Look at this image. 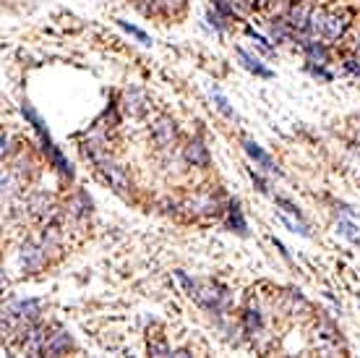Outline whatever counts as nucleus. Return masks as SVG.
<instances>
[{
    "label": "nucleus",
    "mask_w": 360,
    "mask_h": 358,
    "mask_svg": "<svg viewBox=\"0 0 360 358\" xmlns=\"http://www.w3.org/2000/svg\"><path fill=\"white\" fill-rule=\"evenodd\" d=\"M45 342H47V332L42 327H27V330L21 332V350L29 353V356H39V353H45Z\"/></svg>",
    "instance_id": "obj_7"
},
{
    "label": "nucleus",
    "mask_w": 360,
    "mask_h": 358,
    "mask_svg": "<svg viewBox=\"0 0 360 358\" xmlns=\"http://www.w3.org/2000/svg\"><path fill=\"white\" fill-rule=\"evenodd\" d=\"M68 206H71V212H73V215H76V217H84V215H89L91 202H89V199H86V197H84V194H79V197L73 199V202H71V204H68Z\"/></svg>",
    "instance_id": "obj_19"
},
{
    "label": "nucleus",
    "mask_w": 360,
    "mask_h": 358,
    "mask_svg": "<svg viewBox=\"0 0 360 358\" xmlns=\"http://www.w3.org/2000/svg\"><path fill=\"white\" fill-rule=\"evenodd\" d=\"M71 348H73L71 335L65 330H58V332H53V335H47L45 353H42V356H63V353H68Z\"/></svg>",
    "instance_id": "obj_9"
},
{
    "label": "nucleus",
    "mask_w": 360,
    "mask_h": 358,
    "mask_svg": "<svg viewBox=\"0 0 360 358\" xmlns=\"http://www.w3.org/2000/svg\"><path fill=\"white\" fill-rule=\"evenodd\" d=\"M352 24V8L347 6H334V8H314L311 13V35H321L326 39H342Z\"/></svg>",
    "instance_id": "obj_1"
},
{
    "label": "nucleus",
    "mask_w": 360,
    "mask_h": 358,
    "mask_svg": "<svg viewBox=\"0 0 360 358\" xmlns=\"http://www.w3.org/2000/svg\"><path fill=\"white\" fill-rule=\"evenodd\" d=\"M230 225H233L238 233H245V220H243V215H240V206L238 204L230 206Z\"/></svg>",
    "instance_id": "obj_20"
},
{
    "label": "nucleus",
    "mask_w": 360,
    "mask_h": 358,
    "mask_svg": "<svg viewBox=\"0 0 360 358\" xmlns=\"http://www.w3.org/2000/svg\"><path fill=\"white\" fill-rule=\"evenodd\" d=\"M212 6H214V8L219 11V16H230V13H233V8L227 6L225 0H212Z\"/></svg>",
    "instance_id": "obj_25"
},
{
    "label": "nucleus",
    "mask_w": 360,
    "mask_h": 358,
    "mask_svg": "<svg viewBox=\"0 0 360 358\" xmlns=\"http://www.w3.org/2000/svg\"><path fill=\"white\" fill-rule=\"evenodd\" d=\"M311 13H314V6L306 3V0H297V3L290 6L285 21L290 24L292 32H300V35H303V32H308V27H311Z\"/></svg>",
    "instance_id": "obj_4"
},
{
    "label": "nucleus",
    "mask_w": 360,
    "mask_h": 358,
    "mask_svg": "<svg viewBox=\"0 0 360 358\" xmlns=\"http://www.w3.org/2000/svg\"><path fill=\"white\" fill-rule=\"evenodd\" d=\"M154 8L167 13V16H178L186 8V0H154Z\"/></svg>",
    "instance_id": "obj_17"
},
{
    "label": "nucleus",
    "mask_w": 360,
    "mask_h": 358,
    "mask_svg": "<svg viewBox=\"0 0 360 358\" xmlns=\"http://www.w3.org/2000/svg\"><path fill=\"white\" fill-rule=\"evenodd\" d=\"M314 342L319 350L332 353V350H337V345H340V335H337V330H334L329 322L319 319V322L314 324Z\"/></svg>",
    "instance_id": "obj_6"
},
{
    "label": "nucleus",
    "mask_w": 360,
    "mask_h": 358,
    "mask_svg": "<svg viewBox=\"0 0 360 358\" xmlns=\"http://www.w3.org/2000/svg\"><path fill=\"white\" fill-rule=\"evenodd\" d=\"M186 209L191 215H209V212H217V199L212 194H193L186 202Z\"/></svg>",
    "instance_id": "obj_11"
},
{
    "label": "nucleus",
    "mask_w": 360,
    "mask_h": 358,
    "mask_svg": "<svg viewBox=\"0 0 360 358\" xmlns=\"http://www.w3.org/2000/svg\"><path fill=\"white\" fill-rule=\"evenodd\" d=\"M117 24H120V27L126 29L128 35H134L136 39H139V42H144V45H152V39H149V37L144 35V32H141V29H136V27H131V24H128V21H117Z\"/></svg>",
    "instance_id": "obj_23"
},
{
    "label": "nucleus",
    "mask_w": 360,
    "mask_h": 358,
    "mask_svg": "<svg viewBox=\"0 0 360 358\" xmlns=\"http://www.w3.org/2000/svg\"><path fill=\"white\" fill-rule=\"evenodd\" d=\"M251 178H253V183H256V186L262 188V191H269V188H266V183H264V180L259 178V175H256V173H251Z\"/></svg>",
    "instance_id": "obj_26"
},
{
    "label": "nucleus",
    "mask_w": 360,
    "mask_h": 358,
    "mask_svg": "<svg viewBox=\"0 0 360 358\" xmlns=\"http://www.w3.org/2000/svg\"><path fill=\"white\" fill-rule=\"evenodd\" d=\"M0 144H3V149H0V152H3V157H6V154H11V149H13V147H11V144H13V136H11L8 131H3Z\"/></svg>",
    "instance_id": "obj_24"
},
{
    "label": "nucleus",
    "mask_w": 360,
    "mask_h": 358,
    "mask_svg": "<svg viewBox=\"0 0 360 358\" xmlns=\"http://www.w3.org/2000/svg\"><path fill=\"white\" fill-rule=\"evenodd\" d=\"M152 139H154V144H157V147H162V149L172 147L175 139H178V123L167 116H160L152 125Z\"/></svg>",
    "instance_id": "obj_3"
},
{
    "label": "nucleus",
    "mask_w": 360,
    "mask_h": 358,
    "mask_svg": "<svg viewBox=\"0 0 360 358\" xmlns=\"http://www.w3.org/2000/svg\"><path fill=\"white\" fill-rule=\"evenodd\" d=\"M212 97H214V102H217V108L222 110L227 118H235V113H233V108H230V102H227L225 97H222V92L219 90H212Z\"/></svg>",
    "instance_id": "obj_22"
},
{
    "label": "nucleus",
    "mask_w": 360,
    "mask_h": 358,
    "mask_svg": "<svg viewBox=\"0 0 360 358\" xmlns=\"http://www.w3.org/2000/svg\"><path fill=\"white\" fill-rule=\"evenodd\" d=\"M238 55H240V61H243L245 68H248V71H253L256 76H264V79H269V76H271L269 68H264L262 63L256 61V58H251V55L245 53V50H238Z\"/></svg>",
    "instance_id": "obj_16"
},
{
    "label": "nucleus",
    "mask_w": 360,
    "mask_h": 358,
    "mask_svg": "<svg viewBox=\"0 0 360 358\" xmlns=\"http://www.w3.org/2000/svg\"><path fill=\"white\" fill-rule=\"evenodd\" d=\"M183 157H186V162L193 165V168H209V149L204 147L201 139L188 142V147L183 149Z\"/></svg>",
    "instance_id": "obj_10"
},
{
    "label": "nucleus",
    "mask_w": 360,
    "mask_h": 358,
    "mask_svg": "<svg viewBox=\"0 0 360 358\" xmlns=\"http://www.w3.org/2000/svg\"><path fill=\"white\" fill-rule=\"evenodd\" d=\"M243 147H245V152H248V157H251V160L259 162V165H262L264 171H269V173H279L277 162L271 160L269 154L264 152V149H262V147H259V144H256V142H248V139H245Z\"/></svg>",
    "instance_id": "obj_13"
},
{
    "label": "nucleus",
    "mask_w": 360,
    "mask_h": 358,
    "mask_svg": "<svg viewBox=\"0 0 360 358\" xmlns=\"http://www.w3.org/2000/svg\"><path fill=\"white\" fill-rule=\"evenodd\" d=\"M120 110L126 113L128 118H141L149 110V99H146L144 90H126L123 99H120Z\"/></svg>",
    "instance_id": "obj_5"
},
{
    "label": "nucleus",
    "mask_w": 360,
    "mask_h": 358,
    "mask_svg": "<svg viewBox=\"0 0 360 358\" xmlns=\"http://www.w3.org/2000/svg\"><path fill=\"white\" fill-rule=\"evenodd\" d=\"M306 53H308V58H311V63H319V66H324V63L329 61L324 45H319V42H306Z\"/></svg>",
    "instance_id": "obj_18"
},
{
    "label": "nucleus",
    "mask_w": 360,
    "mask_h": 358,
    "mask_svg": "<svg viewBox=\"0 0 360 358\" xmlns=\"http://www.w3.org/2000/svg\"><path fill=\"white\" fill-rule=\"evenodd\" d=\"M243 324H245V330H248V335H262V311L259 309H253V306H248L243 311Z\"/></svg>",
    "instance_id": "obj_15"
},
{
    "label": "nucleus",
    "mask_w": 360,
    "mask_h": 358,
    "mask_svg": "<svg viewBox=\"0 0 360 358\" xmlns=\"http://www.w3.org/2000/svg\"><path fill=\"white\" fill-rule=\"evenodd\" d=\"M149 353H152V356H170V348H167V342H165L162 338H157V340L149 338Z\"/></svg>",
    "instance_id": "obj_21"
},
{
    "label": "nucleus",
    "mask_w": 360,
    "mask_h": 358,
    "mask_svg": "<svg viewBox=\"0 0 360 358\" xmlns=\"http://www.w3.org/2000/svg\"><path fill=\"white\" fill-rule=\"evenodd\" d=\"M24 206L29 209V215H34V217H47V212L53 209V206H50V197H47V194H32Z\"/></svg>",
    "instance_id": "obj_14"
},
{
    "label": "nucleus",
    "mask_w": 360,
    "mask_h": 358,
    "mask_svg": "<svg viewBox=\"0 0 360 358\" xmlns=\"http://www.w3.org/2000/svg\"><path fill=\"white\" fill-rule=\"evenodd\" d=\"M279 306H282V311L290 314V316H308V314H311V304H308L297 290H285L282 298H279Z\"/></svg>",
    "instance_id": "obj_8"
},
{
    "label": "nucleus",
    "mask_w": 360,
    "mask_h": 358,
    "mask_svg": "<svg viewBox=\"0 0 360 358\" xmlns=\"http://www.w3.org/2000/svg\"><path fill=\"white\" fill-rule=\"evenodd\" d=\"M97 173L99 178L105 180L110 188H115L117 194H126L128 188H131V178H128V173L117 165V162L108 160V157H102V160L97 162Z\"/></svg>",
    "instance_id": "obj_2"
},
{
    "label": "nucleus",
    "mask_w": 360,
    "mask_h": 358,
    "mask_svg": "<svg viewBox=\"0 0 360 358\" xmlns=\"http://www.w3.org/2000/svg\"><path fill=\"white\" fill-rule=\"evenodd\" d=\"M45 254H47V249L42 243H27L24 251H21V264L27 269H39L42 261H45Z\"/></svg>",
    "instance_id": "obj_12"
}]
</instances>
